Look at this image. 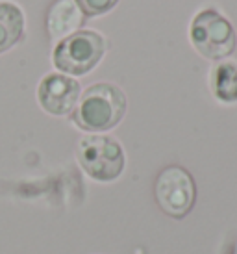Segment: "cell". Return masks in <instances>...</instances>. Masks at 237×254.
<instances>
[{
  "instance_id": "30bf717a",
  "label": "cell",
  "mask_w": 237,
  "mask_h": 254,
  "mask_svg": "<svg viewBox=\"0 0 237 254\" xmlns=\"http://www.w3.org/2000/svg\"><path fill=\"white\" fill-rule=\"evenodd\" d=\"M85 17H102L110 13L120 0H74Z\"/></svg>"
},
{
  "instance_id": "277c9868",
  "label": "cell",
  "mask_w": 237,
  "mask_h": 254,
  "mask_svg": "<svg viewBox=\"0 0 237 254\" xmlns=\"http://www.w3.org/2000/svg\"><path fill=\"white\" fill-rule=\"evenodd\" d=\"M108 41L97 30H78L72 36L56 43L52 50V65L67 76H85L104 60Z\"/></svg>"
},
{
  "instance_id": "3957f363",
  "label": "cell",
  "mask_w": 237,
  "mask_h": 254,
  "mask_svg": "<svg viewBox=\"0 0 237 254\" xmlns=\"http://www.w3.org/2000/svg\"><path fill=\"white\" fill-rule=\"evenodd\" d=\"M74 156L85 177L97 184H113L126 169V152L117 137L110 134H87L80 137Z\"/></svg>"
},
{
  "instance_id": "ba28073f",
  "label": "cell",
  "mask_w": 237,
  "mask_h": 254,
  "mask_svg": "<svg viewBox=\"0 0 237 254\" xmlns=\"http://www.w3.org/2000/svg\"><path fill=\"white\" fill-rule=\"evenodd\" d=\"M208 85L211 97L223 104L234 106L237 104V62L223 60L211 65L208 74Z\"/></svg>"
},
{
  "instance_id": "7a4b0ae2",
  "label": "cell",
  "mask_w": 237,
  "mask_h": 254,
  "mask_svg": "<svg viewBox=\"0 0 237 254\" xmlns=\"http://www.w3.org/2000/svg\"><path fill=\"white\" fill-rule=\"evenodd\" d=\"M189 43L196 54L209 62H223L236 52L237 34L232 21L219 7H202L189 22Z\"/></svg>"
},
{
  "instance_id": "9c48e42d",
  "label": "cell",
  "mask_w": 237,
  "mask_h": 254,
  "mask_svg": "<svg viewBox=\"0 0 237 254\" xmlns=\"http://www.w3.org/2000/svg\"><path fill=\"white\" fill-rule=\"evenodd\" d=\"M26 34V15L13 0H0V54L15 49Z\"/></svg>"
},
{
  "instance_id": "8992f818",
  "label": "cell",
  "mask_w": 237,
  "mask_h": 254,
  "mask_svg": "<svg viewBox=\"0 0 237 254\" xmlns=\"http://www.w3.org/2000/svg\"><path fill=\"white\" fill-rule=\"evenodd\" d=\"M82 95V85L76 78L52 71L41 78L35 89L37 104L52 117H67L72 113Z\"/></svg>"
},
{
  "instance_id": "5b68a950",
  "label": "cell",
  "mask_w": 237,
  "mask_h": 254,
  "mask_svg": "<svg viewBox=\"0 0 237 254\" xmlns=\"http://www.w3.org/2000/svg\"><path fill=\"white\" fill-rule=\"evenodd\" d=\"M154 198L165 215L185 219L196 204V184L181 165H167L154 180Z\"/></svg>"
},
{
  "instance_id": "6da1fadb",
  "label": "cell",
  "mask_w": 237,
  "mask_h": 254,
  "mask_svg": "<svg viewBox=\"0 0 237 254\" xmlns=\"http://www.w3.org/2000/svg\"><path fill=\"white\" fill-rule=\"evenodd\" d=\"M128 112L126 93L113 82H95L82 91L70 113V123L87 134H108Z\"/></svg>"
},
{
  "instance_id": "52a82bcc",
  "label": "cell",
  "mask_w": 237,
  "mask_h": 254,
  "mask_svg": "<svg viewBox=\"0 0 237 254\" xmlns=\"http://www.w3.org/2000/svg\"><path fill=\"white\" fill-rule=\"evenodd\" d=\"M84 21L85 15L74 0H54L47 9L45 26L50 39L61 41L78 30H82Z\"/></svg>"
}]
</instances>
